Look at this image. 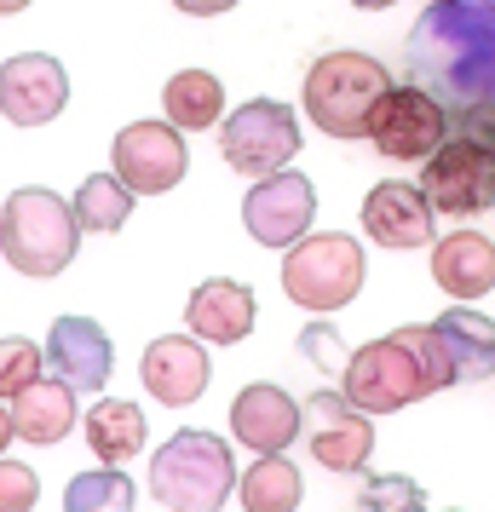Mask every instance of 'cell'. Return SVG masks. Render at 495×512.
Returning a JSON list of instances; mask_svg holds the SVG:
<instances>
[{
  "label": "cell",
  "instance_id": "1",
  "mask_svg": "<svg viewBox=\"0 0 495 512\" xmlns=\"http://www.w3.org/2000/svg\"><path fill=\"white\" fill-rule=\"evenodd\" d=\"M403 70L409 87L432 93L449 116L472 110L478 98H495V6H426L403 41Z\"/></svg>",
  "mask_w": 495,
  "mask_h": 512
},
{
  "label": "cell",
  "instance_id": "2",
  "mask_svg": "<svg viewBox=\"0 0 495 512\" xmlns=\"http://www.w3.org/2000/svg\"><path fill=\"white\" fill-rule=\"evenodd\" d=\"M455 386V369L444 357V340L432 323H409L392 328L386 340H369L346 357V380L340 392L352 409L363 415H398L409 403H421L432 392H449Z\"/></svg>",
  "mask_w": 495,
  "mask_h": 512
},
{
  "label": "cell",
  "instance_id": "3",
  "mask_svg": "<svg viewBox=\"0 0 495 512\" xmlns=\"http://www.w3.org/2000/svg\"><path fill=\"white\" fill-rule=\"evenodd\" d=\"M81 248V225L75 208L47 185H24L6 208H0V254L18 277H64V265Z\"/></svg>",
  "mask_w": 495,
  "mask_h": 512
},
{
  "label": "cell",
  "instance_id": "4",
  "mask_svg": "<svg viewBox=\"0 0 495 512\" xmlns=\"http://www.w3.org/2000/svg\"><path fill=\"white\" fill-rule=\"evenodd\" d=\"M231 489H236V466L225 438L196 432V426L173 432L150 461V495L167 512H219Z\"/></svg>",
  "mask_w": 495,
  "mask_h": 512
},
{
  "label": "cell",
  "instance_id": "5",
  "mask_svg": "<svg viewBox=\"0 0 495 512\" xmlns=\"http://www.w3.org/2000/svg\"><path fill=\"white\" fill-rule=\"evenodd\" d=\"M386 93V64H375L369 52H323L306 70V116L329 139H369V116Z\"/></svg>",
  "mask_w": 495,
  "mask_h": 512
},
{
  "label": "cell",
  "instance_id": "6",
  "mask_svg": "<svg viewBox=\"0 0 495 512\" xmlns=\"http://www.w3.org/2000/svg\"><path fill=\"white\" fill-rule=\"evenodd\" d=\"M363 288V248L346 231H323L294 242L283 259V294L306 311H340Z\"/></svg>",
  "mask_w": 495,
  "mask_h": 512
},
{
  "label": "cell",
  "instance_id": "7",
  "mask_svg": "<svg viewBox=\"0 0 495 512\" xmlns=\"http://www.w3.org/2000/svg\"><path fill=\"white\" fill-rule=\"evenodd\" d=\"M219 150L236 173L248 179H271L294 162L300 150V116L288 110L283 98H248L236 116L219 121Z\"/></svg>",
  "mask_w": 495,
  "mask_h": 512
},
{
  "label": "cell",
  "instance_id": "8",
  "mask_svg": "<svg viewBox=\"0 0 495 512\" xmlns=\"http://www.w3.org/2000/svg\"><path fill=\"white\" fill-rule=\"evenodd\" d=\"M421 196L432 213L472 219L495 208V150L472 139H444L421 162Z\"/></svg>",
  "mask_w": 495,
  "mask_h": 512
},
{
  "label": "cell",
  "instance_id": "9",
  "mask_svg": "<svg viewBox=\"0 0 495 512\" xmlns=\"http://www.w3.org/2000/svg\"><path fill=\"white\" fill-rule=\"evenodd\" d=\"M449 139V110L421 87H392L369 116V144L392 162H426Z\"/></svg>",
  "mask_w": 495,
  "mask_h": 512
},
{
  "label": "cell",
  "instance_id": "10",
  "mask_svg": "<svg viewBox=\"0 0 495 512\" xmlns=\"http://www.w3.org/2000/svg\"><path fill=\"white\" fill-rule=\"evenodd\" d=\"M110 162H116V179L133 196H167V190L185 179V133L167 127V121H133L121 127L116 144H110Z\"/></svg>",
  "mask_w": 495,
  "mask_h": 512
},
{
  "label": "cell",
  "instance_id": "11",
  "mask_svg": "<svg viewBox=\"0 0 495 512\" xmlns=\"http://www.w3.org/2000/svg\"><path fill=\"white\" fill-rule=\"evenodd\" d=\"M300 432H306L317 466H329V472H357L375 455V420L352 409L346 392H311L300 403Z\"/></svg>",
  "mask_w": 495,
  "mask_h": 512
},
{
  "label": "cell",
  "instance_id": "12",
  "mask_svg": "<svg viewBox=\"0 0 495 512\" xmlns=\"http://www.w3.org/2000/svg\"><path fill=\"white\" fill-rule=\"evenodd\" d=\"M311 219H317V190L300 173H271V179H254V190L242 196V225L260 248H294L311 236Z\"/></svg>",
  "mask_w": 495,
  "mask_h": 512
},
{
  "label": "cell",
  "instance_id": "13",
  "mask_svg": "<svg viewBox=\"0 0 495 512\" xmlns=\"http://www.w3.org/2000/svg\"><path fill=\"white\" fill-rule=\"evenodd\" d=\"M70 104V75L52 52H18L0 64V116L12 127H47Z\"/></svg>",
  "mask_w": 495,
  "mask_h": 512
},
{
  "label": "cell",
  "instance_id": "14",
  "mask_svg": "<svg viewBox=\"0 0 495 512\" xmlns=\"http://www.w3.org/2000/svg\"><path fill=\"white\" fill-rule=\"evenodd\" d=\"M41 351H47V369L70 392H104V380L116 369V346L93 317H58Z\"/></svg>",
  "mask_w": 495,
  "mask_h": 512
},
{
  "label": "cell",
  "instance_id": "15",
  "mask_svg": "<svg viewBox=\"0 0 495 512\" xmlns=\"http://www.w3.org/2000/svg\"><path fill=\"white\" fill-rule=\"evenodd\" d=\"M139 380H144V392L156 397V403L185 409V403H196V397L208 392V380H213L208 346L190 340V334H167V340H156V346H144Z\"/></svg>",
  "mask_w": 495,
  "mask_h": 512
},
{
  "label": "cell",
  "instance_id": "16",
  "mask_svg": "<svg viewBox=\"0 0 495 512\" xmlns=\"http://www.w3.org/2000/svg\"><path fill=\"white\" fill-rule=\"evenodd\" d=\"M231 438L254 455H283L300 438V403L283 386H242L231 403Z\"/></svg>",
  "mask_w": 495,
  "mask_h": 512
},
{
  "label": "cell",
  "instance_id": "17",
  "mask_svg": "<svg viewBox=\"0 0 495 512\" xmlns=\"http://www.w3.org/2000/svg\"><path fill=\"white\" fill-rule=\"evenodd\" d=\"M363 231L375 236L380 248H426L432 242V208H426L421 185H403V179H386V185L369 190L363 202Z\"/></svg>",
  "mask_w": 495,
  "mask_h": 512
},
{
  "label": "cell",
  "instance_id": "18",
  "mask_svg": "<svg viewBox=\"0 0 495 512\" xmlns=\"http://www.w3.org/2000/svg\"><path fill=\"white\" fill-rule=\"evenodd\" d=\"M185 328H190V340H202V346H236L254 328V294L231 277L202 282L185 300Z\"/></svg>",
  "mask_w": 495,
  "mask_h": 512
},
{
  "label": "cell",
  "instance_id": "19",
  "mask_svg": "<svg viewBox=\"0 0 495 512\" xmlns=\"http://www.w3.org/2000/svg\"><path fill=\"white\" fill-rule=\"evenodd\" d=\"M432 282L444 288L449 300H484L495 288V242L478 231H449L432 248Z\"/></svg>",
  "mask_w": 495,
  "mask_h": 512
},
{
  "label": "cell",
  "instance_id": "20",
  "mask_svg": "<svg viewBox=\"0 0 495 512\" xmlns=\"http://www.w3.org/2000/svg\"><path fill=\"white\" fill-rule=\"evenodd\" d=\"M432 328H438V340H444V357H449V369H455V386H461V380H484V374H495V323L484 317V311H472V305H449Z\"/></svg>",
  "mask_w": 495,
  "mask_h": 512
},
{
  "label": "cell",
  "instance_id": "21",
  "mask_svg": "<svg viewBox=\"0 0 495 512\" xmlns=\"http://www.w3.org/2000/svg\"><path fill=\"white\" fill-rule=\"evenodd\" d=\"M75 426V392L58 374H41L29 392L12 397V432L29 443H64Z\"/></svg>",
  "mask_w": 495,
  "mask_h": 512
},
{
  "label": "cell",
  "instance_id": "22",
  "mask_svg": "<svg viewBox=\"0 0 495 512\" xmlns=\"http://www.w3.org/2000/svg\"><path fill=\"white\" fill-rule=\"evenodd\" d=\"M162 116H167V127H179V133L219 127V121H225V87H219V75L179 70L162 93Z\"/></svg>",
  "mask_w": 495,
  "mask_h": 512
},
{
  "label": "cell",
  "instance_id": "23",
  "mask_svg": "<svg viewBox=\"0 0 495 512\" xmlns=\"http://www.w3.org/2000/svg\"><path fill=\"white\" fill-rule=\"evenodd\" d=\"M81 432H87V449H93L104 466L133 461V455L144 449V415H139V403H121V397H104L93 415L81 420Z\"/></svg>",
  "mask_w": 495,
  "mask_h": 512
},
{
  "label": "cell",
  "instance_id": "24",
  "mask_svg": "<svg viewBox=\"0 0 495 512\" xmlns=\"http://www.w3.org/2000/svg\"><path fill=\"white\" fill-rule=\"evenodd\" d=\"M236 495H242V512H294L306 484H300V466L288 461V455H260L242 472Z\"/></svg>",
  "mask_w": 495,
  "mask_h": 512
},
{
  "label": "cell",
  "instance_id": "25",
  "mask_svg": "<svg viewBox=\"0 0 495 512\" xmlns=\"http://www.w3.org/2000/svg\"><path fill=\"white\" fill-rule=\"evenodd\" d=\"M70 208H75V225H81V231L110 236V231L127 225V213H133V190L121 185L116 173H87Z\"/></svg>",
  "mask_w": 495,
  "mask_h": 512
},
{
  "label": "cell",
  "instance_id": "26",
  "mask_svg": "<svg viewBox=\"0 0 495 512\" xmlns=\"http://www.w3.org/2000/svg\"><path fill=\"white\" fill-rule=\"evenodd\" d=\"M64 512H133V478L121 466H93V472L70 478Z\"/></svg>",
  "mask_w": 495,
  "mask_h": 512
},
{
  "label": "cell",
  "instance_id": "27",
  "mask_svg": "<svg viewBox=\"0 0 495 512\" xmlns=\"http://www.w3.org/2000/svg\"><path fill=\"white\" fill-rule=\"evenodd\" d=\"M41 369H47V351L35 346V340H0V397L12 403L18 392H29L35 380H41Z\"/></svg>",
  "mask_w": 495,
  "mask_h": 512
},
{
  "label": "cell",
  "instance_id": "28",
  "mask_svg": "<svg viewBox=\"0 0 495 512\" xmlns=\"http://www.w3.org/2000/svg\"><path fill=\"white\" fill-rule=\"evenodd\" d=\"M357 512H426V495L415 478H398V472H380L357 489Z\"/></svg>",
  "mask_w": 495,
  "mask_h": 512
},
{
  "label": "cell",
  "instance_id": "29",
  "mask_svg": "<svg viewBox=\"0 0 495 512\" xmlns=\"http://www.w3.org/2000/svg\"><path fill=\"white\" fill-rule=\"evenodd\" d=\"M35 501H41V478H35V466L0 455V512H35Z\"/></svg>",
  "mask_w": 495,
  "mask_h": 512
},
{
  "label": "cell",
  "instance_id": "30",
  "mask_svg": "<svg viewBox=\"0 0 495 512\" xmlns=\"http://www.w3.org/2000/svg\"><path fill=\"white\" fill-rule=\"evenodd\" d=\"M461 133L455 139H472V144H484V150H495V98H478L472 110H461V116H449Z\"/></svg>",
  "mask_w": 495,
  "mask_h": 512
},
{
  "label": "cell",
  "instance_id": "31",
  "mask_svg": "<svg viewBox=\"0 0 495 512\" xmlns=\"http://www.w3.org/2000/svg\"><path fill=\"white\" fill-rule=\"evenodd\" d=\"M179 12H190V18H219V12H231L236 0H173Z\"/></svg>",
  "mask_w": 495,
  "mask_h": 512
},
{
  "label": "cell",
  "instance_id": "32",
  "mask_svg": "<svg viewBox=\"0 0 495 512\" xmlns=\"http://www.w3.org/2000/svg\"><path fill=\"white\" fill-rule=\"evenodd\" d=\"M18 438V432H12V409H0V455H6V443Z\"/></svg>",
  "mask_w": 495,
  "mask_h": 512
},
{
  "label": "cell",
  "instance_id": "33",
  "mask_svg": "<svg viewBox=\"0 0 495 512\" xmlns=\"http://www.w3.org/2000/svg\"><path fill=\"white\" fill-rule=\"evenodd\" d=\"M352 6H363V12H380V6H398V0H352Z\"/></svg>",
  "mask_w": 495,
  "mask_h": 512
},
{
  "label": "cell",
  "instance_id": "34",
  "mask_svg": "<svg viewBox=\"0 0 495 512\" xmlns=\"http://www.w3.org/2000/svg\"><path fill=\"white\" fill-rule=\"evenodd\" d=\"M29 0H0V12H24Z\"/></svg>",
  "mask_w": 495,
  "mask_h": 512
},
{
  "label": "cell",
  "instance_id": "35",
  "mask_svg": "<svg viewBox=\"0 0 495 512\" xmlns=\"http://www.w3.org/2000/svg\"><path fill=\"white\" fill-rule=\"evenodd\" d=\"M461 6H495V0H461Z\"/></svg>",
  "mask_w": 495,
  "mask_h": 512
}]
</instances>
